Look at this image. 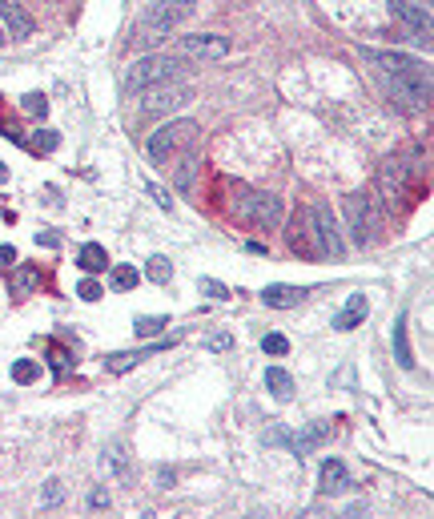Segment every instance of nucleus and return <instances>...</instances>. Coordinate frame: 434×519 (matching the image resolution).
<instances>
[{
  "instance_id": "nucleus-31",
  "label": "nucleus",
  "mask_w": 434,
  "mask_h": 519,
  "mask_svg": "<svg viewBox=\"0 0 434 519\" xmlns=\"http://www.w3.org/2000/svg\"><path fill=\"white\" fill-rule=\"evenodd\" d=\"M109 507H113V496H109V491H105V487H93V491H89V512H109Z\"/></svg>"
},
{
  "instance_id": "nucleus-33",
  "label": "nucleus",
  "mask_w": 434,
  "mask_h": 519,
  "mask_svg": "<svg viewBox=\"0 0 434 519\" xmlns=\"http://www.w3.org/2000/svg\"><path fill=\"white\" fill-rule=\"evenodd\" d=\"M77 294H81V298H85V302H97V298H101V294H105V290H101V282L85 278V282H81V290H77Z\"/></svg>"
},
{
  "instance_id": "nucleus-4",
  "label": "nucleus",
  "mask_w": 434,
  "mask_h": 519,
  "mask_svg": "<svg viewBox=\"0 0 434 519\" xmlns=\"http://www.w3.org/2000/svg\"><path fill=\"white\" fill-rule=\"evenodd\" d=\"M181 77V57H169V53H149L141 57L133 68L125 73V89L129 93H141L149 85H161V81H177Z\"/></svg>"
},
{
  "instance_id": "nucleus-3",
  "label": "nucleus",
  "mask_w": 434,
  "mask_h": 519,
  "mask_svg": "<svg viewBox=\"0 0 434 519\" xmlns=\"http://www.w3.org/2000/svg\"><path fill=\"white\" fill-rule=\"evenodd\" d=\"M342 214H346V226H350L354 246H375V241H378V230H382V218H378L375 197H370V194H346Z\"/></svg>"
},
{
  "instance_id": "nucleus-39",
  "label": "nucleus",
  "mask_w": 434,
  "mask_h": 519,
  "mask_svg": "<svg viewBox=\"0 0 434 519\" xmlns=\"http://www.w3.org/2000/svg\"><path fill=\"white\" fill-rule=\"evenodd\" d=\"M8 178V166H0V181H5Z\"/></svg>"
},
{
  "instance_id": "nucleus-20",
  "label": "nucleus",
  "mask_w": 434,
  "mask_h": 519,
  "mask_svg": "<svg viewBox=\"0 0 434 519\" xmlns=\"http://www.w3.org/2000/svg\"><path fill=\"white\" fill-rule=\"evenodd\" d=\"M77 262H81V270L97 274V270H105V266H109V254H105V246H97V241H85L81 254H77Z\"/></svg>"
},
{
  "instance_id": "nucleus-11",
  "label": "nucleus",
  "mask_w": 434,
  "mask_h": 519,
  "mask_svg": "<svg viewBox=\"0 0 434 519\" xmlns=\"http://www.w3.org/2000/svg\"><path fill=\"white\" fill-rule=\"evenodd\" d=\"M390 13L402 16V21L411 24L414 41L430 49V8L422 5V0H390Z\"/></svg>"
},
{
  "instance_id": "nucleus-1",
  "label": "nucleus",
  "mask_w": 434,
  "mask_h": 519,
  "mask_svg": "<svg viewBox=\"0 0 434 519\" xmlns=\"http://www.w3.org/2000/svg\"><path fill=\"white\" fill-rule=\"evenodd\" d=\"M366 57L375 60L382 68V77L390 81V97L402 101L414 114L430 109V68L422 65V60H414L406 53H375V49H370Z\"/></svg>"
},
{
  "instance_id": "nucleus-15",
  "label": "nucleus",
  "mask_w": 434,
  "mask_h": 519,
  "mask_svg": "<svg viewBox=\"0 0 434 519\" xmlns=\"http://www.w3.org/2000/svg\"><path fill=\"white\" fill-rule=\"evenodd\" d=\"M318 487H322V496H342V491L350 487V471H346V463L342 460H326L322 475H318Z\"/></svg>"
},
{
  "instance_id": "nucleus-10",
  "label": "nucleus",
  "mask_w": 434,
  "mask_h": 519,
  "mask_svg": "<svg viewBox=\"0 0 434 519\" xmlns=\"http://www.w3.org/2000/svg\"><path fill=\"white\" fill-rule=\"evenodd\" d=\"M181 57H189V60H225L230 57V41L217 37V32H194V37H181Z\"/></svg>"
},
{
  "instance_id": "nucleus-5",
  "label": "nucleus",
  "mask_w": 434,
  "mask_h": 519,
  "mask_svg": "<svg viewBox=\"0 0 434 519\" xmlns=\"http://www.w3.org/2000/svg\"><path fill=\"white\" fill-rule=\"evenodd\" d=\"M194 141H197V121H169L149 137V158L158 166H169L181 150H194Z\"/></svg>"
},
{
  "instance_id": "nucleus-29",
  "label": "nucleus",
  "mask_w": 434,
  "mask_h": 519,
  "mask_svg": "<svg viewBox=\"0 0 434 519\" xmlns=\"http://www.w3.org/2000/svg\"><path fill=\"white\" fill-rule=\"evenodd\" d=\"M113 287H117V290H133L137 287V270H133V266H113Z\"/></svg>"
},
{
  "instance_id": "nucleus-2",
  "label": "nucleus",
  "mask_w": 434,
  "mask_h": 519,
  "mask_svg": "<svg viewBox=\"0 0 434 519\" xmlns=\"http://www.w3.org/2000/svg\"><path fill=\"white\" fill-rule=\"evenodd\" d=\"M194 0H149L145 13L133 24V45L137 49H158L161 41H169V32H177L181 24L194 16Z\"/></svg>"
},
{
  "instance_id": "nucleus-6",
  "label": "nucleus",
  "mask_w": 434,
  "mask_h": 519,
  "mask_svg": "<svg viewBox=\"0 0 434 519\" xmlns=\"http://www.w3.org/2000/svg\"><path fill=\"white\" fill-rule=\"evenodd\" d=\"M310 233H314V246H318V258H342L346 254V241H342V230H338V218L326 202H314L310 205Z\"/></svg>"
},
{
  "instance_id": "nucleus-32",
  "label": "nucleus",
  "mask_w": 434,
  "mask_h": 519,
  "mask_svg": "<svg viewBox=\"0 0 434 519\" xmlns=\"http://www.w3.org/2000/svg\"><path fill=\"white\" fill-rule=\"evenodd\" d=\"M262 346H266V354H285V351H290V342H285L282 334H266Z\"/></svg>"
},
{
  "instance_id": "nucleus-17",
  "label": "nucleus",
  "mask_w": 434,
  "mask_h": 519,
  "mask_svg": "<svg viewBox=\"0 0 434 519\" xmlns=\"http://www.w3.org/2000/svg\"><path fill=\"white\" fill-rule=\"evenodd\" d=\"M302 298H306V290L285 287V282H274V287L262 290V302H266V306H274V310H290V306H298Z\"/></svg>"
},
{
  "instance_id": "nucleus-23",
  "label": "nucleus",
  "mask_w": 434,
  "mask_h": 519,
  "mask_svg": "<svg viewBox=\"0 0 434 519\" xmlns=\"http://www.w3.org/2000/svg\"><path fill=\"white\" fill-rule=\"evenodd\" d=\"M394 359H398V367H406V370L414 367L411 342H406V318H398V323H394Z\"/></svg>"
},
{
  "instance_id": "nucleus-35",
  "label": "nucleus",
  "mask_w": 434,
  "mask_h": 519,
  "mask_svg": "<svg viewBox=\"0 0 434 519\" xmlns=\"http://www.w3.org/2000/svg\"><path fill=\"white\" fill-rule=\"evenodd\" d=\"M8 266H16V250L13 246H0V270H8Z\"/></svg>"
},
{
  "instance_id": "nucleus-9",
  "label": "nucleus",
  "mask_w": 434,
  "mask_h": 519,
  "mask_svg": "<svg viewBox=\"0 0 434 519\" xmlns=\"http://www.w3.org/2000/svg\"><path fill=\"white\" fill-rule=\"evenodd\" d=\"M241 222L246 226H254V230H274L277 222H282V197H274V194H249V205H246V214H241Z\"/></svg>"
},
{
  "instance_id": "nucleus-22",
  "label": "nucleus",
  "mask_w": 434,
  "mask_h": 519,
  "mask_svg": "<svg viewBox=\"0 0 434 519\" xmlns=\"http://www.w3.org/2000/svg\"><path fill=\"white\" fill-rule=\"evenodd\" d=\"M326 435H330V427H326V423H314V427H306V431H302V435H294V451H298V455L314 451L318 443H326Z\"/></svg>"
},
{
  "instance_id": "nucleus-19",
  "label": "nucleus",
  "mask_w": 434,
  "mask_h": 519,
  "mask_svg": "<svg viewBox=\"0 0 434 519\" xmlns=\"http://www.w3.org/2000/svg\"><path fill=\"white\" fill-rule=\"evenodd\" d=\"M37 287H41V270H37V266H13V294H16V298L32 294Z\"/></svg>"
},
{
  "instance_id": "nucleus-30",
  "label": "nucleus",
  "mask_w": 434,
  "mask_h": 519,
  "mask_svg": "<svg viewBox=\"0 0 434 519\" xmlns=\"http://www.w3.org/2000/svg\"><path fill=\"white\" fill-rule=\"evenodd\" d=\"M21 109H24V114H32V117H45L49 114V101L41 97V93H29V97L21 101Z\"/></svg>"
},
{
  "instance_id": "nucleus-21",
  "label": "nucleus",
  "mask_w": 434,
  "mask_h": 519,
  "mask_svg": "<svg viewBox=\"0 0 434 519\" xmlns=\"http://www.w3.org/2000/svg\"><path fill=\"white\" fill-rule=\"evenodd\" d=\"M266 387H270V395L274 399H290L294 395V378H290V370H282V367H270L266 370Z\"/></svg>"
},
{
  "instance_id": "nucleus-12",
  "label": "nucleus",
  "mask_w": 434,
  "mask_h": 519,
  "mask_svg": "<svg viewBox=\"0 0 434 519\" xmlns=\"http://www.w3.org/2000/svg\"><path fill=\"white\" fill-rule=\"evenodd\" d=\"M0 29L8 32L13 41H24V37H32V29H37V21L29 16V8L21 5V0H0Z\"/></svg>"
},
{
  "instance_id": "nucleus-13",
  "label": "nucleus",
  "mask_w": 434,
  "mask_h": 519,
  "mask_svg": "<svg viewBox=\"0 0 434 519\" xmlns=\"http://www.w3.org/2000/svg\"><path fill=\"white\" fill-rule=\"evenodd\" d=\"M101 467H105V475L109 479H117V483H133V460H129V451H125V443L121 439H113V443L101 451Z\"/></svg>"
},
{
  "instance_id": "nucleus-26",
  "label": "nucleus",
  "mask_w": 434,
  "mask_h": 519,
  "mask_svg": "<svg viewBox=\"0 0 434 519\" xmlns=\"http://www.w3.org/2000/svg\"><path fill=\"white\" fill-rule=\"evenodd\" d=\"M37 375H41V367L32 359L13 362V378H16V383H37Z\"/></svg>"
},
{
  "instance_id": "nucleus-27",
  "label": "nucleus",
  "mask_w": 434,
  "mask_h": 519,
  "mask_svg": "<svg viewBox=\"0 0 434 519\" xmlns=\"http://www.w3.org/2000/svg\"><path fill=\"white\" fill-rule=\"evenodd\" d=\"M194 169H197V153L189 150L185 161H181V169H177V186L181 189H194Z\"/></svg>"
},
{
  "instance_id": "nucleus-14",
  "label": "nucleus",
  "mask_w": 434,
  "mask_h": 519,
  "mask_svg": "<svg viewBox=\"0 0 434 519\" xmlns=\"http://www.w3.org/2000/svg\"><path fill=\"white\" fill-rule=\"evenodd\" d=\"M173 339H165V342H153V346H141V351H121V354H109L105 359V370H113V375H125L129 367H137V362H145L149 354H161V351H169Z\"/></svg>"
},
{
  "instance_id": "nucleus-38",
  "label": "nucleus",
  "mask_w": 434,
  "mask_h": 519,
  "mask_svg": "<svg viewBox=\"0 0 434 519\" xmlns=\"http://www.w3.org/2000/svg\"><path fill=\"white\" fill-rule=\"evenodd\" d=\"M173 479H177V475H173L169 467H158V487H173Z\"/></svg>"
},
{
  "instance_id": "nucleus-40",
  "label": "nucleus",
  "mask_w": 434,
  "mask_h": 519,
  "mask_svg": "<svg viewBox=\"0 0 434 519\" xmlns=\"http://www.w3.org/2000/svg\"><path fill=\"white\" fill-rule=\"evenodd\" d=\"M5 41H8V32H5V29H0V45H5Z\"/></svg>"
},
{
  "instance_id": "nucleus-36",
  "label": "nucleus",
  "mask_w": 434,
  "mask_h": 519,
  "mask_svg": "<svg viewBox=\"0 0 434 519\" xmlns=\"http://www.w3.org/2000/svg\"><path fill=\"white\" fill-rule=\"evenodd\" d=\"M205 346H210V351H230V346H233V339H230V334H217V339H210Z\"/></svg>"
},
{
  "instance_id": "nucleus-25",
  "label": "nucleus",
  "mask_w": 434,
  "mask_h": 519,
  "mask_svg": "<svg viewBox=\"0 0 434 519\" xmlns=\"http://www.w3.org/2000/svg\"><path fill=\"white\" fill-rule=\"evenodd\" d=\"M165 326H169V318L161 314H149V318H137V339H153V334H161Z\"/></svg>"
},
{
  "instance_id": "nucleus-8",
  "label": "nucleus",
  "mask_w": 434,
  "mask_h": 519,
  "mask_svg": "<svg viewBox=\"0 0 434 519\" xmlns=\"http://www.w3.org/2000/svg\"><path fill=\"white\" fill-rule=\"evenodd\" d=\"M406 181H411V166H406L402 158H386V161H382V169H378V189H382V197H386L390 210H398V205H402Z\"/></svg>"
},
{
  "instance_id": "nucleus-37",
  "label": "nucleus",
  "mask_w": 434,
  "mask_h": 519,
  "mask_svg": "<svg viewBox=\"0 0 434 519\" xmlns=\"http://www.w3.org/2000/svg\"><path fill=\"white\" fill-rule=\"evenodd\" d=\"M37 150H57V133L45 129V137H37Z\"/></svg>"
},
{
  "instance_id": "nucleus-28",
  "label": "nucleus",
  "mask_w": 434,
  "mask_h": 519,
  "mask_svg": "<svg viewBox=\"0 0 434 519\" xmlns=\"http://www.w3.org/2000/svg\"><path fill=\"white\" fill-rule=\"evenodd\" d=\"M60 499H65V483H60V479H49L45 491H41V507H57Z\"/></svg>"
},
{
  "instance_id": "nucleus-16",
  "label": "nucleus",
  "mask_w": 434,
  "mask_h": 519,
  "mask_svg": "<svg viewBox=\"0 0 434 519\" xmlns=\"http://www.w3.org/2000/svg\"><path fill=\"white\" fill-rule=\"evenodd\" d=\"M290 246L298 250L302 258H318V246H314V233H310V214L302 210L290 226Z\"/></svg>"
},
{
  "instance_id": "nucleus-34",
  "label": "nucleus",
  "mask_w": 434,
  "mask_h": 519,
  "mask_svg": "<svg viewBox=\"0 0 434 519\" xmlns=\"http://www.w3.org/2000/svg\"><path fill=\"white\" fill-rule=\"evenodd\" d=\"M202 290L210 294V298H230V290H225L217 278H202Z\"/></svg>"
},
{
  "instance_id": "nucleus-24",
  "label": "nucleus",
  "mask_w": 434,
  "mask_h": 519,
  "mask_svg": "<svg viewBox=\"0 0 434 519\" xmlns=\"http://www.w3.org/2000/svg\"><path fill=\"white\" fill-rule=\"evenodd\" d=\"M145 274H149V278L158 282V287H165V282L173 278V262H169L165 254H153V258H149V266H145Z\"/></svg>"
},
{
  "instance_id": "nucleus-18",
  "label": "nucleus",
  "mask_w": 434,
  "mask_h": 519,
  "mask_svg": "<svg viewBox=\"0 0 434 519\" xmlns=\"http://www.w3.org/2000/svg\"><path fill=\"white\" fill-rule=\"evenodd\" d=\"M366 314H370V302H366V294H350V302H346V310L334 318V331H354V326H358Z\"/></svg>"
},
{
  "instance_id": "nucleus-7",
  "label": "nucleus",
  "mask_w": 434,
  "mask_h": 519,
  "mask_svg": "<svg viewBox=\"0 0 434 519\" xmlns=\"http://www.w3.org/2000/svg\"><path fill=\"white\" fill-rule=\"evenodd\" d=\"M137 101H141V114H173V109H185L194 101V89L177 77V81H161V85L141 89Z\"/></svg>"
}]
</instances>
